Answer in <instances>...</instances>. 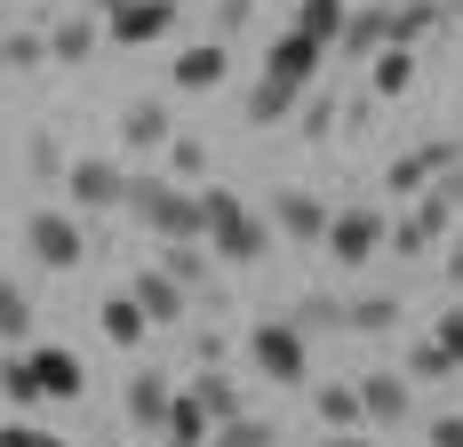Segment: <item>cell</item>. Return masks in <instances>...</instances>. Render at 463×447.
Listing matches in <instances>:
<instances>
[{
  "instance_id": "18",
  "label": "cell",
  "mask_w": 463,
  "mask_h": 447,
  "mask_svg": "<svg viewBox=\"0 0 463 447\" xmlns=\"http://www.w3.org/2000/svg\"><path fill=\"white\" fill-rule=\"evenodd\" d=\"M168 136H176V120H168L160 96H137V104L120 112V144H128V152H168Z\"/></svg>"
},
{
  "instance_id": "1",
  "label": "cell",
  "mask_w": 463,
  "mask_h": 447,
  "mask_svg": "<svg viewBox=\"0 0 463 447\" xmlns=\"http://www.w3.org/2000/svg\"><path fill=\"white\" fill-rule=\"evenodd\" d=\"M128 216H137L152 240H200V232H208L200 184H176V176H128Z\"/></svg>"
},
{
  "instance_id": "25",
  "label": "cell",
  "mask_w": 463,
  "mask_h": 447,
  "mask_svg": "<svg viewBox=\"0 0 463 447\" xmlns=\"http://www.w3.org/2000/svg\"><path fill=\"white\" fill-rule=\"evenodd\" d=\"M0 344H8V352L33 344V296H24V280H8V271H0Z\"/></svg>"
},
{
  "instance_id": "26",
  "label": "cell",
  "mask_w": 463,
  "mask_h": 447,
  "mask_svg": "<svg viewBox=\"0 0 463 447\" xmlns=\"http://www.w3.org/2000/svg\"><path fill=\"white\" fill-rule=\"evenodd\" d=\"M344 24H352V0H296V33H312V41H344Z\"/></svg>"
},
{
  "instance_id": "43",
  "label": "cell",
  "mask_w": 463,
  "mask_h": 447,
  "mask_svg": "<svg viewBox=\"0 0 463 447\" xmlns=\"http://www.w3.org/2000/svg\"><path fill=\"white\" fill-rule=\"evenodd\" d=\"M431 336H439V344L456 352V367H463V312H448V319H439V328H431Z\"/></svg>"
},
{
  "instance_id": "10",
  "label": "cell",
  "mask_w": 463,
  "mask_h": 447,
  "mask_svg": "<svg viewBox=\"0 0 463 447\" xmlns=\"http://www.w3.org/2000/svg\"><path fill=\"white\" fill-rule=\"evenodd\" d=\"M327 41H312V33H272V48H264V81H288V89H312V72H320Z\"/></svg>"
},
{
  "instance_id": "48",
  "label": "cell",
  "mask_w": 463,
  "mask_h": 447,
  "mask_svg": "<svg viewBox=\"0 0 463 447\" xmlns=\"http://www.w3.org/2000/svg\"><path fill=\"white\" fill-rule=\"evenodd\" d=\"M176 8H184V0H176Z\"/></svg>"
},
{
  "instance_id": "19",
  "label": "cell",
  "mask_w": 463,
  "mask_h": 447,
  "mask_svg": "<svg viewBox=\"0 0 463 447\" xmlns=\"http://www.w3.org/2000/svg\"><path fill=\"white\" fill-rule=\"evenodd\" d=\"M96 319H104V344H120V352H137L144 336H152V312H144L128 288H120V296H104V304H96Z\"/></svg>"
},
{
  "instance_id": "16",
  "label": "cell",
  "mask_w": 463,
  "mask_h": 447,
  "mask_svg": "<svg viewBox=\"0 0 463 447\" xmlns=\"http://www.w3.org/2000/svg\"><path fill=\"white\" fill-rule=\"evenodd\" d=\"M160 271L184 280L192 296H216V248L208 240H160Z\"/></svg>"
},
{
  "instance_id": "38",
  "label": "cell",
  "mask_w": 463,
  "mask_h": 447,
  "mask_svg": "<svg viewBox=\"0 0 463 447\" xmlns=\"http://www.w3.org/2000/svg\"><path fill=\"white\" fill-rule=\"evenodd\" d=\"M0 447H72V440L48 432V423H33V415H8V423H0Z\"/></svg>"
},
{
  "instance_id": "23",
  "label": "cell",
  "mask_w": 463,
  "mask_h": 447,
  "mask_svg": "<svg viewBox=\"0 0 463 447\" xmlns=\"http://www.w3.org/2000/svg\"><path fill=\"white\" fill-rule=\"evenodd\" d=\"M312 407H320L327 432H360V423H368V407H360V376H352V384H320Z\"/></svg>"
},
{
  "instance_id": "9",
  "label": "cell",
  "mask_w": 463,
  "mask_h": 447,
  "mask_svg": "<svg viewBox=\"0 0 463 447\" xmlns=\"http://www.w3.org/2000/svg\"><path fill=\"white\" fill-rule=\"evenodd\" d=\"M448 216H456V208H448L439 192H416V200H408V216L392 224V256H431V248L448 240Z\"/></svg>"
},
{
  "instance_id": "35",
  "label": "cell",
  "mask_w": 463,
  "mask_h": 447,
  "mask_svg": "<svg viewBox=\"0 0 463 447\" xmlns=\"http://www.w3.org/2000/svg\"><path fill=\"white\" fill-rule=\"evenodd\" d=\"M24 168H33L41 184H64V168H72V160H64V144H56V136L33 128V144H24Z\"/></svg>"
},
{
  "instance_id": "5",
  "label": "cell",
  "mask_w": 463,
  "mask_h": 447,
  "mask_svg": "<svg viewBox=\"0 0 463 447\" xmlns=\"http://www.w3.org/2000/svg\"><path fill=\"white\" fill-rule=\"evenodd\" d=\"M448 168H463V144L456 136H431V144H408L392 168H383V192H400V200H416V192H431V184L448 176Z\"/></svg>"
},
{
  "instance_id": "4",
  "label": "cell",
  "mask_w": 463,
  "mask_h": 447,
  "mask_svg": "<svg viewBox=\"0 0 463 447\" xmlns=\"http://www.w3.org/2000/svg\"><path fill=\"white\" fill-rule=\"evenodd\" d=\"M24 256H33L41 271H72L80 256H89L80 216H64V208H33V216H24Z\"/></svg>"
},
{
  "instance_id": "27",
  "label": "cell",
  "mask_w": 463,
  "mask_h": 447,
  "mask_svg": "<svg viewBox=\"0 0 463 447\" xmlns=\"http://www.w3.org/2000/svg\"><path fill=\"white\" fill-rule=\"evenodd\" d=\"M0 400L16 407V415H33V407H41V376H33V352H8V359H0Z\"/></svg>"
},
{
  "instance_id": "31",
  "label": "cell",
  "mask_w": 463,
  "mask_h": 447,
  "mask_svg": "<svg viewBox=\"0 0 463 447\" xmlns=\"http://www.w3.org/2000/svg\"><path fill=\"white\" fill-rule=\"evenodd\" d=\"M400 328V296H352V328L344 336H392Z\"/></svg>"
},
{
  "instance_id": "8",
  "label": "cell",
  "mask_w": 463,
  "mask_h": 447,
  "mask_svg": "<svg viewBox=\"0 0 463 447\" xmlns=\"http://www.w3.org/2000/svg\"><path fill=\"white\" fill-rule=\"evenodd\" d=\"M327 224H335V208H327L320 192H272V232H279V240L327 248Z\"/></svg>"
},
{
  "instance_id": "49",
  "label": "cell",
  "mask_w": 463,
  "mask_h": 447,
  "mask_svg": "<svg viewBox=\"0 0 463 447\" xmlns=\"http://www.w3.org/2000/svg\"><path fill=\"white\" fill-rule=\"evenodd\" d=\"M0 72H8V64H0Z\"/></svg>"
},
{
  "instance_id": "12",
  "label": "cell",
  "mask_w": 463,
  "mask_h": 447,
  "mask_svg": "<svg viewBox=\"0 0 463 447\" xmlns=\"http://www.w3.org/2000/svg\"><path fill=\"white\" fill-rule=\"evenodd\" d=\"M168 400H176V392L160 384V367H137V376L120 384V415L137 423L144 440H160V423H168Z\"/></svg>"
},
{
  "instance_id": "21",
  "label": "cell",
  "mask_w": 463,
  "mask_h": 447,
  "mask_svg": "<svg viewBox=\"0 0 463 447\" xmlns=\"http://www.w3.org/2000/svg\"><path fill=\"white\" fill-rule=\"evenodd\" d=\"M360 407H368V423H408V376H360Z\"/></svg>"
},
{
  "instance_id": "39",
  "label": "cell",
  "mask_w": 463,
  "mask_h": 447,
  "mask_svg": "<svg viewBox=\"0 0 463 447\" xmlns=\"http://www.w3.org/2000/svg\"><path fill=\"white\" fill-rule=\"evenodd\" d=\"M208 16H216V41H232V33H240V24L256 16V0H216Z\"/></svg>"
},
{
  "instance_id": "32",
  "label": "cell",
  "mask_w": 463,
  "mask_h": 447,
  "mask_svg": "<svg viewBox=\"0 0 463 447\" xmlns=\"http://www.w3.org/2000/svg\"><path fill=\"white\" fill-rule=\"evenodd\" d=\"M448 376H456V352L439 336H423L416 352H408V384H448Z\"/></svg>"
},
{
  "instance_id": "20",
  "label": "cell",
  "mask_w": 463,
  "mask_h": 447,
  "mask_svg": "<svg viewBox=\"0 0 463 447\" xmlns=\"http://www.w3.org/2000/svg\"><path fill=\"white\" fill-rule=\"evenodd\" d=\"M208 440H216V415L192 400V392H176L168 400V423H160V447H208Z\"/></svg>"
},
{
  "instance_id": "40",
  "label": "cell",
  "mask_w": 463,
  "mask_h": 447,
  "mask_svg": "<svg viewBox=\"0 0 463 447\" xmlns=\"http://www.w3.org/2000/svg\"><path fill=\"white\" fill-rule=\"evenodd\" d=\"M423 447H463V415H431L423 423Z\"/></svg>"
},
{
  "instance_id": "22",
  "label": "cell",
  "mask_w": 463,
  "mask_h": 447,
  "mask_svg": "<svg viewBox=\"0 0 463 447\" xmlns=\"http://www.w3.org/2000/svg\"><path fill=\"white\" fill-rule=\"evenodd\" d=\"M312 89H288V81H256L248 89V128H279V120H296V104Z\"/></svg>"
},
{
  "instance_id": "36",
  "label": "cell",
  "mask_w": 463,
  "mask_h": 447,
  "mask_svg": "<svg viewBox=\"0 0 463 447\" xmlns=\"http://www.w3.org/2000/svg\"><path fill=\"white\" fill-rule=\"evenodd\" d=\"M0 64H8V72H33V64H56V56H48V33H8V41H0Z\"/></svg>"
},
{
  "instance_id": "7",
  "label": "cell",
  "mask_w": 463,
  "mask_h": 447,
  "mask_svg": "<svg viewBox=\"0 0 463 447\" xmlns=\"http://www.w3.org/2000/svg\"><path fill=\"white\" fill-rule=\"evenodd\" d=\"M64 192H72L80 216L128 208V168H120V160H72V168H64Z\"/></svg>"
},
{
  "instance_id": "6",
  "label": "cell",
  "mask_w": 463,
  "mask_h": 447,
  "mask_svg": "<svg viewBox=\"0 0 463 447\" xmlns=\"http://www.w3.org/2000/svg\"><path fill=\"white\" fill-rule=\"evenodd\" d=\"M383 248H392L383 208H335V224H327V256L335 264H375Z\"/></svg>"
},
{
  "instance_id": "3",
  "label": "cell",
  "mask_w": 463,
  "mask_h": 447,
  "mask_svg": "<svg viewBox=\"0 0 463 447\" xmlns=\"http://www.w3.org/2000/svg\"><path fill=\"white\" fill-rule=\"evenodd\" d=\"M248 359H256V376H264V384H288V392H296V384H312V336H304L288 312H272V319H256V328H248Z\"/></svg>"
},
{
  "instance_id": "37",
  "label": "cell",
  "mask_w": 463,
  "mask_h": 447,
  "mask_svg": "<svg viewBox=\"0 0 463 447\" xmlns=\"http://www.w3.org/2000/svg\"><path fill=\"white\" fill-rule=\"evenodd\" d=\"M335 120H344V112H335L327 96H304V104H296V136H304V144H327Z\"/></svg>"
},
{
  "instance_id": "14",
  "label": "cell",
  "mask_w": 463,
  "mask_h": 447,
  "mask_svg": "<svg viewBox=\"0 0 463 447\" xmlns=\"http://www.w3.org/2000/svg\"><path fill=\"white\" fill-rule=\"evenodd\" d=\"M344 56H352V64H375V56H383V48H392V0H360V8H352V24H344Z\"/></svg>"
},
{
  "instance_id": "33",
  "label": "cell",
  "mask_w": 463,
  "mask_h": 447,
  "mask_svg": "<svg viewBox=\"0 0 463 447\" xmlns=\"http://www.w3.org/2000/svg\"><path fill=\"white\" fill-rule=\"evenodd\" d=\"M160 160H168V176H176V184H200V176H208V144H200V136H168Z\"/></svg>"
},
{
  "instance_id": "41",
  "label": "cell",
  "mask_w": 463,
  "mask_h": 447,
  "mask_svg": "<svg viewBox=\"0 0 463 447\" xmlns=\"http://www.w3.org/2000/svg\"><path fill=\"white\" fill-rule=\"evenodd\" d=\"M192 359H200V367H224V336H216V328H200V336H192Z\"/></svg>"
},
{
  "instance_id": "44",
  "label": "cell",
  "mask_w": 463,
  "mask_h": 447,
  "mask_svg": "<svg viewBox=\"0 0 463 447\" xmlns=\"http://www.w3.org/2000/svg\"><path fill=\"white\" fill-rule=\"evenodd\" d=\"M431 192H439V200H448V208H463V168H448V176L431 184Z\"/></svg>"
},
{
  "instance_id": "47",
  "label": "cell",
  "mask_w": 463,
  "mask_h": 447,
  "mask_svg": "<svg viewBox=\"0 0 463 447\" xmlns=\"http://www.w3.org/2000/svg\"><path fill=\"white\" fill-rule=\"evenodd\" d=\"M448 271H456V280H463V248H456V256H448Z\"/></svg>"
},
{
  "instance_id": "29",
  "label": "cell",
  "mask_w": 463,
  "mask_h": 447,
  "mask_svg": "<svg viewBox=\"0 0 463 447\" xmlns=\"http://www.w3.org/2000/svg\"><path fill=\"white\" fill-rule=\"evenodd\" d=\"M288 319H296L304 336H335V328H352V304H335V296H296Z\"/></svg>"
},
{
  "instance_id": "30",
  "label": "cell",
  "mask_w": 463,
  "mask_h": 447,
  "mask_svg": "<svg viewBox=\"0 0 463 447\" xmlns=\"http://www.w3.org/2000/svg\"><path fill=\"white\" fill-rule=\"evenodd\" d=\"M96 33H104L96 16H72V24L48 33V56H56V64H89V56H96Z\"/></svg>"
},
{
  "instance_id": "15",
  "label": "cell",
  "mask_w": 463,
  "mask_h": 447,
  "mask_svg": "<svg viewBox=\"0 0 463 447\" xmlns=\"http://www.w3.org/2000/svg\"><path fill=\"white\" fill-rule=\"evenodd\" d=\"M224 72H232V41H200V48H184L176 64H168V81L184 96H208V89H224Z\"/></svg>"
},
{
  "instance_id": "2",
  "label": "cell",
  "mask_w": 463,
  "mask_h": 447,
  "mask_svg": "<svg viewBox=\"0 0 463 447\" xmlns=\"http://www.w3.org/2000/svg\"><path fill=\"white\" fill-rule=\"evenodd\" d=\"M200 208H208V232H200V240H208L224 264H264V256H272V224L256 216L240 192H224V184H200Z\"/></svg>"
},
{
  "instance_id": "11",
  "label": "cell",
  "mask_w": 463,
  "mask_h": 447,
  "mask_svg": "<svg viewBox=\"0 0 463 447\" xmlns=\"http://www.w3.org/2000/svg\"><path fill=\"white\" fill-rule=\"evenodd\" d=\"M33 352V376H41V400L72 407L80 392H89V367H80V352H64V344H24Z\"/></svg>"
},
{
  "instance_id": "42",
  "label": "cell",
  "mask_w": 463,
  "mask_h": 447,
  "mask_svg": "<svg viewBox=\"0 0 463 447\" xmlns=\"http://www.w3.org/2000/svg\"><path fill=\"white\" fill-rule=\"evenodd\" d=\"M375 104H383V96H375V89H368V96H352V104H344V120H352V136H360V128H368V120H375Z\"/></svg>"
},
{
  "instance_id": "13",
  "label": "cell",
  "mask_w": 463,
  "mask_h": 447,
  "mask_svg": "<svg viewBox=\"0 0 463 447\" xmlns=\"http://www.w3.org/2000/svg\"><path fill=\"white\" fill-rule=\"evenodd\" d=\"M128 296H137L144 312H152V328H176V319L192 312V288H184V280H168L160 264H144L137 280H128Z\"/></svg>"
},
{
  "instance_id": "34",
  "label": "cell",
  "mask_w": 463,
  "mask_h": 447,
  "mask_svg": "<svg viewBox=\"0 0 463 447\" xmlns=\"http://www.w3.org/2000/svg\"><path fill=\"white\" fill-rule=\"evenodd\" d=\"M208 447H279V432L264 423V415H232V423H216Z\"/></svg>"
},
{
  "instance_id": "17",
  "label": "cell",
  "mask_w": 463,
  "mask_h": 447,
  "mask_svg": "<svg viewBox=\"0 0 463 447\" xmlns=\"http://www.w3.org/2000/svg\"><path fill=\"white\" fill-rule=\"evenodd\" d=\"M120 48H144V41H168L176 33V0H137V8H120L112 24H104Z\"/></svg>"
},
{
  "instance_id": "45",
  "label": "cell",
  "mask_w": 463,
  "mask_h": 447,
  "mask_svg": "<svg viewBox=\"0 0 463 447\" xmlns=\"http://www.w3.org/2000/svg\"><path fill=\"white\" fill-rule=\"evenodd\" d=\"M120 8H137V0H89V16H96V24H112Z\"/></svg>"
},
{
  "instance_id": "46",
  "label": "cell",
  "mask_w": 463,
  "mask_h": 447,
  "mask_svg": "<svg viewBox=\"0 0 463 447\" xmlns=\"http://www.w3.org/2000/svg\"><path fill=\"white\" fill-rule=\"evenodd\" d=\"M320 447H368V440H360V432H327Z\"/></svg>"
},
{
  "instance_id": "28",
  "label": "cell",
  "mask_w": 463,
  "mask_h": 447,
  "mask_svg": "<svg viewBox=\"0 0 463 447\" xmlns=\"http://www.w3.org/2000/svg\"><path fill=\"white\" fill-rule=\"evenodd\" d=\"M408 81H416V48H400V41H392V48H383V56L368 64V89L392 104V96H408Z\"/></svg>"
},
{
  "instance_id": "24",
  "label": "cell",
  "mask_w": 463,
  "mask_h": 447,
  "mask_svg": "<svg viewBox=\"0 0 463 447\" xmlns=\"http://www.w3.org/2000/svg\"><path fill=\"white\" fill-rule=\"evenodd\" d=\"M184 392H192V400H200V407H208L216 423H232V415H248V400H240V384H232L224 367H200V376H192Z\"/></svg>"
}]
</instances>
